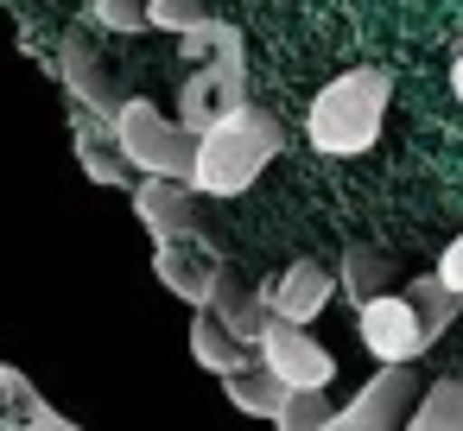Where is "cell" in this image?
<instances>
[{
	"label": "cell",
	"instance_id": "6da1fadb",
	"mask_svg": "<svg viewBox=\"0 0 463 431\" xmlns=\"http://www.w3.org/2000/svg\"><path fill=\"white\" fill-rule=\"evenodd\" d=\"M387 102H393V77L374 70V64H355L343 77H330L311 108H305V140L324 153V159H355L381 140V121H387Z\"/></svg>",
	"mask_w": 463,
	"mask_h": 431
},
{
	"label": "cell",
	"instance_id": "7a4b0ae2",
	"mask_svg": "<svg viewBox=\"0 0 463 431\" xmlns=\"http://www.w3.org/2000/svg\"><path fill=\"white\" fill-rule=\"evenodd\" d=\"M279 146H286L279 121H273L267 108L248 102V108L222 115V121L197 140L191 191H197V197H241V191H254V178L279 159Z\"/></svg>",
	"mask_w": 463,
	"mask_h": 431
},
{
	"label": "cell",
	"instance_id": "3957f363",
	"mask_svg": "<svg viewBox=\"0 0 463 431\" xmlns=\"http://www.w3.org/2000/svg\"><path fill=\"white\" fill-rule=\"evenodd\" d=\"M109 140L121 146V159L146 178H165V184H191L197 172V134L184 121H165L146 96H128V108L115 115Z\"/></svg>",
	"mask_w": 463,
	"mask_h": 431
},
{
	"label": "cell",
	"instance_id": "277c9868",
	"mask_svg": "<svg viewBox=\"0 0 463 431\" xmlns=\"http://www.w3.org/2000/svg\"><path fill=\"white\" fill-rule=\"evenodd\" d=\"M235 108H248V45H241V26H229V39H222L216 58L191 64V77H184V89H178V121L203 140V134H210L222 115H235Z\"/></svg>",
	"mask_w": 463,
	"mask_h": 431
},
{
	"label": "cell",
	"instance_id": "5b68a950",
	"mask_svg": "<svg viewBox=\"0 0 463 431\" xmlns=\"http://www.w3.org/2000/svg\"><path fill=\"white\" fill-rule=\"evenodd\" d=\"M355 336H362V349H368L381 368H412V361L431 349V336H425V323H419V311H412L406 292H387V298L362 305V311H355Z\"/></svg>",
	"mask_w": 463,
	"mask_h": 431
},
{
	"label": "cell",
	"instance_id": "8992f818",
	"mask_svg": "<svg viewBox=\"0 0 463 431\" xmlns=\"http://www.w3.org/2000/svg\"><path fill=\"white\" fill-rule=\"evenodd\" d=\"M58 83H64V96H71L83 115H96L102 127H115V115L128 108V96H121L115 70L96 58V45H90V33H83V26L58 39Z\"/></svg>",
	"mask_w": 463,
	"mask_h": 431
},
{
	"label": "cell",
	"instance_id": "52a82bcc",
	"mask_svg": "<svg viewBox=\"0 0 463 431\" xmlns=\"http://www.w3.org/2000/svg\"><path fill=\"white\" fill-rule=\"evenodd\" d=\"M412 406H419V380H412V368H381L349 406L330 412L324 431H406Z\"/></svg>",
	"mask_w": 463,
	"mask_h": 431
},
{
	"label": "cell",
	"instance_id": "ba28073f",
	"mask_svg": "<svg viewBox=\"0 0 463 431\" xmlns=\"http://www.w3.org/2000/svg\"><path fill=\"white\" fill-rule=\"evenodd\" d=\"M254 355H260L292 393H324V387L336 380V355H330L317 336H305L298 323H279V317L267 323V336H260Z\"/></svg>",
	"mask_w": 463,
	"mask_h": 431
},
{
	"label": "cell",
	"instance_id": "9c48e42d",
	"mask_svg": "<svg viewBox=\"0 0 463 431\" xmlns=\"http://www.w3.org/2000/svg\"><path fill=\"white\" fill-rule=\"evenodd\" d=\"M153 273H159V286L172 292V298H184L191 311H210V298H216V286H222V254L197 235V241H178V248H153Z\"/></svg>",
	"mask_w": 463,
	"mask_h": 431
},
{
	"label": "cell",
	"instance_id": "30bf717a",
	"mask_svg": "<svg viewBox=\"0 0 463 431\" xmlns=\"http://www.w3.org/2000/svg\"><path fill=\"white\" fill-rule=\"evenodd\" d=\"M134 216H140V229L153 235V248L197 241V191H191V184L140 178V184H134Z\"/></svg>",
	"mask_w": 463,
	"mask_h": 431
},
{
	"label": "cell",
	"instance_id": "8fae6325",
	"mask_svg": "<svg viewBox=\"0 0 463 431\" xmlns=\"http://www.w3.org/2000/svg\"><path fill=\"white\" fill-rule=\"evenodd\" d=\"M330 298H336V273L317 267V260H292V267H279V279L267 286V311H273L279 323H298V330H305Z\"/></svg>",
	"mask_w": 463,
	"mask_h": 431
},
{
	"label": "cell",
	"instance_id": "7c38bea8",
	"mask_svg": "<svg viewBox=\"0 0 463 431\" xmlns=\"http://www.w3.org/2000/svg\"><path fill=\"white\" fill-rule=\"evenodd\" d=\"M210 311H216V317H222L248 349H260V336H267V323H273V311H267V286H248L235 267L222 273V286H216Z\"/></svg>",
	"mask_w": 463,
	"mask_h": 431
},
{
	"label": "cell",
	"instance_id": "4fadbf2b",
	"mask_svg": "<svg viewBox=\"0 0 463 431\" xmlns=\"http://www.w3.org/2000/svg\"><path fill=\"white\" fill-rule=\"evenodd\" d=\"M400 273H393V260L381 254V248H368V241H349L343 248V260H336V286L349 292V305L362 311V305H374V298H387V292H400L393 286Z\"/></svg>",
	"mask_w": 463,
	"mask_h": 431
},
{
	"label": "cell",
	"instance_id": "5bb4252c",
	"mask_svg": "<svg viewBox=\"0 0 463 431\" xmlns=\"http://www.w3.org/2000/svg\"><path fill=\"white\" fill-rule=\"evenodd\" d=\"M191 361H197L203 374H222V380H229L235 368L254 361V349H248L216 311H197V317H191Z\"/></svg>",
	"mask_w": 463,
	"mask_h": 431
},
{
	"label": "cell",
	"instance_id": "9a60e30c",
	"mask_svg": "<svg viewBox=\"0 0 463 431\" xmlns=\"http://www.w3.org/2000/svg\"><path fill=\"white\" fill-rule=\"evenodd\" d=\"M222 387H229L235 412H248V418H267V425H279V412L292 406V387H286V380H279V374H273L260 355H254L248 368H235Z\"/></svg>",
	"mask_w": 463,
	"mask_h": 431
},
{
	"label": "cell",
	"instance_id": "2e32d148",
	"mask_svg": "<svg viewBox=\"0 0 463 431\" xmlns=\"http://www.w3.org/2000/svg\"><path fill=\"white\" fill-rule=\"evenodd\" d=\"M400 292L412 298V311H419V323H425V336H431V342H438V336L457 323V311H463V298H457L438 273H419V279H406Z\"/></svg>",
	"mask_w": 463,
	"mask_h": 431
},
{
	"label": "cell",
	"instance_id": "e0dca14e",
	"mask_svg": "<svg viewBox=\"0 0 463 431\" xmlns=\"http://www.w3.org/2000/svg\"><path fill=\"white\" fill-rule=\"evenodd\" d=\"M406 431H463V380H457V374L431 380V387L419 393Z\"/></svg>",
	"mask_w": 463,
	"mask_h": 431
},
{
	"label": "cell",
	"instance_id": "ac0fdd59",
	"mask_svg": "<svg viewBox=\"0 0 463 431\" xmlns=\"http://www.w3.org/2000/svg\"><path fill=\"white\" fill-rule=\"evenodd\" d=\"M77 159H83V178L90 184H109V191H128L134 165L121 159V146H96V134H77Z\"/></svg>",
	"mask_w": 463,
	"mask_h": 431
},
{
	"label": "cell",
	"instance_id": "d6986e66",
	"mask_svg": "<svg viewBox=\"0 0 463 431\" xmlns=\"http://www.w3.org/2000/svg\"><path fill=\"white\" fill-rule=\"evenodd\" d=\"M146 26H153V33L191 39V33L210 26V7H203V0H153V7H146Z\"/></svg>",
	"mask_w": 463,
	"mask_h": 431
},
{
	"label": "cell",
	"instance_id": "ffe728a7",
	"mask_svg": "<svg viewBox=\"0 0 463 431\" xmlns=\"http://www.w3.org/2000/svg\"><path fill=\"white\" fill-rule=\"evenodd\" d=\"M146 7L153 0H90V26H102V33H146Z\"/></svg>",
	"mask_w": 463,
	"mask_h": 431
},
{
	"label": "cell",
	"instance_id": "44dd1931",
	"mask_svg": "<svg viewBox=\"0 0 463 431\" xmlns=\"http://www.w3.org/2000/svg\"><path fill=\"white\" fill-rule=\"evenodd\" d=\"M330 412H336V406H330L324 393H292V406L279 412V431H324Z\"/></svg>",
	"mask_w": 463,
	"mask_h": 431
},
{
	"label": "cell",
	"instance_id": "7402d4cb",
	"mask_svg": "<svg viewBox=\"0 0 463 431\" xmlns=\"http://www.w3.org/2000/svg\"><path fill=\"white\" fill-rule=\"evenodd\" d=\"M26 399H33V380L0 361V418H7V406H26Z\"/></svg>",
	"mask_w": 463,
	"mask_h": 431
},
{
	"label": "cell",
	"instance_id": "603a6c76",
	"mask_svg": "<svg viewBox=\"0 0 463 431\" xmlns=\"http://www.w3.org/2000/svg\"><path fill=\"white\" fill-rule=\"evenodd\" d=\"M431 273L463 298V235H457V241H444V254H438V267H431Z\"/></svg>",
	"mask_w": 463,
	"mask_h": 431
},
{
	"label": "cell",
	"instance_id": "cb8c5ba5",
	"mask_svg": "<svg viewBox=\"0 0 463 431\" xmlns=\"http://www.w3.org/2000/svg\"><path fill=\"white\" fill-rule=\"evenodd\" d=\"M26 418H33V425H39V431H83V425H71V418H64V412H52V406H45V399H39V393H33V399H26Z\"/></svg>",
	"mask_w": 463,
	"mask_h": 431
},
{
	"label": "cell",
	"instance_id": "d4e9b609",
	"mask_svg": "<svg viewBox=\"0 0 463 431\" xmlns=\"http://www.w3.org/2000/svg\"><path fill=\"white\" fill-rule=\"evenodd\" d=\"M450 96L463 102V45H457V58H450Z\"/></svg>",
	"mask_w": 463,
	"mask_h": 431
}]
</instances>
